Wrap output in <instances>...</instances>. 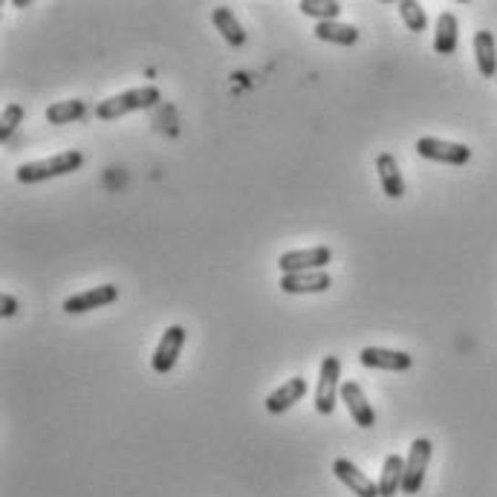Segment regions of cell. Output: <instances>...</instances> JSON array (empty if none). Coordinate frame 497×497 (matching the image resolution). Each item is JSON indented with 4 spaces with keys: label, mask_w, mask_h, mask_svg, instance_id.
<instances>
[{
    "label": "cell",
    "mask_w": 497,
    "mask_h": 497,
    "mask_svg": "<svg viewBox=\"0 0 497 497\" xmlns=\"http://www.w3.org/2000/svg\"><path fill=\"white\" fill-rule=\"evenodd\" d=\"M185 338H188V333H185V327H180V324H174V327H168V330L162 333V338H160L157 350H153L150 368L157 370V373H162V376L174 370L177 358H180V353H182V347H185Z\"/></svg>",
    "instance_id": "cell-7"
},
{
    "label": "cell",
    "mask_w": 497,
    "mask_h": 497,
    "mask_svg": "<svg viewBox=\"0 0 497 497\" xmlns=\"http://www.w3.org/2000/svg\"><path fill=\"white\" fill-rule=\"evenodd\" d=\"M160 98H162L160 88H153V84H145V88H133V90H125V93H119V96L105 98L96 108V116L101 119V122H110V119L128 116L133 110H148V108L157 105Z\"/></svg>",
    "instance_id": "cell-1"
},
{
    "label": "cell",
    "mask_w": 497,
    "mask_h": 497,
    "mask_svg": "<svg viewBox=\"0 0 497 497\" xmlns=\"http://www.w3.org/2000/svg\"><path fill=\"white\" fill-rule=\"evenodd\" d=\"M316 38L327 41V44H341V47H353L358 41V29L350 24H338V21H321L316 26Z\"/></svg>",
    "instance_id": "cell-19"
},
{
    "label": "cell",
    "mask_w": 497,
    "mask_h": 497,
    "mask_svg": "<svg viewBox=\"0 0 497 497\" xmlns=\"http://www.w3.org/2000/svg\"><path fill=\"white\" fill-rule=\"evenodd\" d=\"M341 358L338 356H324L321 370H318V388H316V410L318 414H333L336 397L341 393Z\"/></svg>",
    "instance_id": "cell-4"
},
{
    "label": "cell",
    "mask_w": 497,
    "mask_h": 497,
    "mask_svg": "<svg viewBox=\"0 0 497 497\" xmlns=\"http://www.w3.org/2000/svg\"><path fill=\"white\" fill-rule=\"evenodd\" d=\"M15 313H18V298H15V295H0V316L12 318Z\"/></svg>",
    "instance_id": "cell-24"
},
{
    "label": "cell",
    "mask_w": 497,
    "mask_h": 497,
    "mask_svg": "<svg viewBox=\"0 0 497 497\" xmlns=\"http://www.w3.org/2000/svg\"><path fill=\"white\" fill-rule=\"evenodd\" d=\"M333 474L345 483L356 497H379V483H373V480L358 471V466H353V462L347 457H338L333 462Z\"/></svg>",
    "instance_id": "cell-11"
},
{
    "label": "cell",
    "mask_w": 497,
    "mask_h": 497,
    "mask_svg": "<svg viewBox=\"0 0 497 497\" xmlns=\"http://www.w3.org/2000/svg\"><path fill=\"white\" fill-rule=\"evenodd\" d=\"M298 9L304 15H313V18L321 21H338V15H341V4L338 0H301Z\"/></svg>",
    "instance_id": "cell-21"
},
{
    "label": "cell",
    "mask_w": 497,
    "mask_h": 497,
    "mask_svg": "<svg viewBox=\"0 0 497 497\" xmlns=\"http://www.w3.org/2000/svg\"><path fill=\"white\" fill-rule=\"evenodd\" d=\"M365 368H376V370H390V373H402L414 368V358L402 350H388V347H365L358 353Z\"/></svg>",
    "instance_id": "cell-12"
},
{
    "label": "cell",
    "mask_w": 497,
    "mask_h": 497,
    "mask_svg": "<svg viewBox=\"0 0 497 497\" xmlns=\"http://www.w3.org/2000/svg\"><path fill=\"white\" fill-rule=\"evenodd\" d=\"M397 9H399L402 21H405V26H408L410 32H425V26H428V15H425V9L417 4V0H402V4H399Z\"/></svg>",
    "instance_id": "cell-22"
},
{
    "label": "cell",
    "mask_w": 497,
    "mask_h": 497,
    "mask_svg": "<svg viewBox=\"0 0 497 497\" xmlns=\"http://www.w3.org/2000/svg\"><path fill=\"white\" fill-rule=\"evenodd\" d=\"M84 165V153L81 150H64L56 153L49 160H38V162H26L18 168V180L32 185V182H44V180H53V177H64V174H73Z\"/></svg>",
    "instance_id": "cell-2"
},
{
    "label": "cell",
    "mask_w": 497,
    "mask_h": 497,
    "mask_svg": "<svg viewBox=\"0 0 497 497\" xmlns=\"http://www.w3.org/2000/svg\"><path fill=\"white\" fill-rule=\"evenodd\" d=\"M460 41V21L454 12H442L437 21V36H434V53L437 56H451Z\"/></svg>",
    "instance_id": "cell-17"
},
{
    "label": "cell",
    "mask_w": 497,
    "mask_h": 497,
    "mask_svg": "<svg viewBox=\"0 0 497 497\" xmlns=\"http://www.w3.org/2000/svg\"><path fill=\"white\" fill-rule=\"evenodd\" d=\"M88 113V105L81 98H67V101H56V105L47 108V122L49 125H70L78 122V119Z\"/></svg>",
    "instance_id": "cell-20"
},
{
    "label": "cell",
    "mask_w": 497,
    "mask_h": 497,
    "mask_svg": "<svg viewBox=\"0 0 497 497\" xmlns=\"http://www.w3.org/2000/svg\"><path fill=\"white\" fill-rule=\"evenodd\" d=\"M376 171H379L382 192L390 200L405 197V180H402V171H399L397 157H393V153H379V160H376Z\"/></svg>",
    "instance_id": "cell-14"
},
{
    "label": "cell",
    "mask_w": 497,
    "mask_h": 497,
    "mask_svg": "<svg viewBox=\"0 0 497 497\" xmlns=\"http://www.w3.org/2000/svg\"><path fill=\"white\" fill-rule=\"evenodd\" d=\"M24 122V108L21 105H9L0 116V140H9V136L18 130V125Z\"/></svg>",
    "instance_id": "cell-23"
},
{
    "label": "cell",
    "mask_w": 497,
    "mask_h": 497,
    "mask_svg": "<svg viewBox=\"0 0 497 497\" xmlns=\"http://www.w3.org/2000/svg\"><path fill=\"white\" fill-rule=\"evenodd\" d=\"M405 483V460L399 454H388L379 474V497H397Z\"/></svg>",
    "instance_id": "cell-16"
},
{
    "label": "cell",
    "mask_w": 497,
    "mask_h": 497,
    "mask_svg": "<svg viewBox=\"0 0 497 497\" xmlns=\"http://www.w3.org/2000/svg\"><path fill=\"white\" fill-rule=\"evenodd\" d=\"M333 286V278L324 269L316 272H295V275H281V289L286 295H313V293H327Z\"/></svg>",
    "instance_id": "cell-10"
},
{
    "label": "cell",
    "mask_w": 497,
    "mask_h": 497,
    "mask_svg": "<svg viewBox=\"0 0 497 497\" xmlns=\"http://www.w3.org/2000/svg\"><path fill=\"white\" fill-rule=\"evenodd\" d=\"M306 397V379H301V376H293V379H286L278 390H272L266 397V410L269 414H284V410H289L295 402H301Z\"/></svg>",
    "instance_id": "cell-13"
},
{
    "label": "cell",
    "mask_w": 497,
    "mask_h": 497,
    "mask_svg": "<svg viewBox=\"0 0 497 497\" xmlns=\"http://www.w3.org/2000/svg\"><path fill=\"white\" fill-rule=\"evenodd\" d=\"M494 81H497V78H494Z\"/></svg>",
    "instance_id": "cell-25"
},
{
    "label": "cell",
    "mask_w": 497,
    "mask_h": 497,
    "mask_svg": "<svg viewBox=\"0 0 497 497\" xmlns=\"http://www.w3.org/2000/svg\"><path fill=\"white\" fill-rule=\"evenodd\" d=\"M417 153L425 160L445 162V165H466L471 160V148L460 142L437 140V136H422V140H417Z\"/></svg>",
    "instance_id": "cell-5"
},
{
    "label": "cell",
    "mask_w": 497,
    "mask_h": 497,
    "mask_svg": "<svg viewBox=\"0 0 497 497\" xmlns=\"http://www.w3.org/2000/svg\"><path fill=\"white\" fill-rule=\"evenodd\" d=\"M431 451L434 445L428 437H417L410 442V451L405 457V483H402V494H419L422 483H425V471L428 462H431Z\"/></svg>",
    "instance_id": "cell-3"
},
{
    "label": "cell",
    "mask_w": 497,
    "mask_h": 497,
    "mask_svg": "<svg viewBox=\"0 0 497 497\" xmlns=\"http://www.w3.org/2000/svg\"><path fill=\"white\" fill-rule=\"evenodd\" d=\"M474 58H477V70L483 78H497V47L494 36L486 29L474 32Z\"/></svg>",
    "instance_id": "cell-15"
},
{
    "label": "cell",
    "mask_w": 497,
    "mask_h": 497,
    "mask_svg": "<svg viewBox=\"0 0 497 497\" xmlns=\"http://www.w3.org/2000/svg\"><path fill=\"white\" fill-rule=\"evenodd\" d=\"M341 402L347 405L350 410V417L358 428H373L376 425V414H373V405L368 402V393L362 390V385L347 379V382H341Z\"/></svg>",
    "instance_id": "cell-9"
},
{
    "label": "cell",
    "mask_w": 497,
    "mask_h": 497,
    "mask_svg": "<svg viewBox=\"0 0 497 497\" xmlns=\"http://www.w3.org/2000/svg\"><path fill=\"white\" fill-rule=\"evenodd\" d=\"M119 298V286L113 284H101V286H93L88 293H78V295H70L64 301V313L70 316H81V313H90V310H98V306H108Z\"/></svg>",
    "instance_id": "cell-8"
},
{
    "label": "cell",
    "mask_w": 497,
    "mask_h": 497,
    "mask_svg": "<svg viewBox=\"0 0 497 497\" xmlns=\"http://www.w3.org/2000/svg\"><path fill=\"white\" fill-rule=\"evenodd\" d=\"M212 21H214L220 36L226 38V44H232V47H243L246 44V32H243V26H240V21L234 18V12L229 6H217L212 12Z\"/></svg>",
    "instance_id": "cell-18"
},
{
    "label": "cell",
    "mask_w": 497,
    "mask_h": 497,
    "mask_svg": "<svg viewBox=\"0 0 497 497\" xmlns=\"http://www.w3.org/2000/svg\"><path fill=\"white\" fill-rule=\"evenodd\" d=\"M333 261V252L327 246H313V249H298V252H284L278 258L281 275H295V272H316L324 269Z\"/></svg>",
    "instance_id": "cell-6"
}]
</instances>
